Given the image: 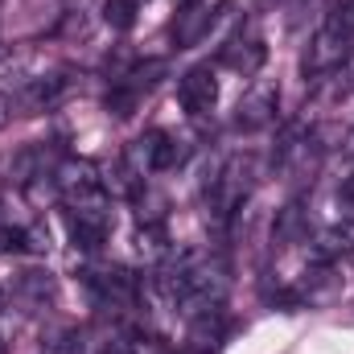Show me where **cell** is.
Wrapping results in <instances>:
<instances>
[{"label":"cell","instance_id":"6da1fadb","mask_svg":"<svg viewBox=\"0 0 354 354\" xmlns=\"http://www.w3.org/2000/svg\"><path fill=\"white\" fill-rule=\"evenodd\" d=\"M351 46H354V17H351V4H346V8H334V12L317 25V33L309 37L305 75H309L313 83L334 79V75L346 66V58L354 54Z\"/></svg>","mask_w":354,"mask_h":354},{"label":"cell","instance_id":"7a4b0ae2","mask_svg":"<svg viewBox=\"0 0 354 354\" xmlns=\"http://www.w3.org/2000/svg\"><path fill=\"white\" fill-rule=\"evenodd\" d=\"M0 91H4L12 115H37V111H50L54 103H62V95L71 91V79H66V71H41V75H17Z\"/></svg>","mask_w":354,"mask_h":354},{"label":"cell","instance_id":"3957f363","mask_svg":"<svg viewBox=\"0 0 354 354\" xmlns=\"http://www.w3.org/2000/svg\"><path fill=\"white\" fill-rule=\"evenodd\" d=\"M54 189H58V198H62V206L66 210H75V206H95V202H111L107 198V177L99 174V165L95 161H62L58 169H54Z\"/></svg>","mask_w":354,"mask_h":354},{"label":"cell","instance_id":"277c9868","mask_svg":"<svg viewBox=\"0 0 354 354\" xmlns=\"http://www.w3.org/2000/svg\"><path fill=\"white\" fill-rule=\"evenodd\" d=\"M124 157H128L140 174H165V169H177V165L189 157V149H185V140H177L174 132L153 128V132H145Z\"/></svg>","mask_w":354,"mask_h":354},{"label":"cell","instance_id":"5b68a950","mask_svg":"<svg viewBox=\"0 0 354 354\" xmlns=\"http://www.w3.org/2000/svg\"><path fill=\"white\" fill-rule=\"evenodd\" d=\"M87 284H91L95 305L107 309V313H128L140 301V280L128 268H99V272H91Z\"/></svg>","mask_w":354,"mask_h":354},{"label":"cell","instance_id":"8992f818","mask_svg":"<svg viewBox=\"0 0 354 354\" xmlns=\"http://www.w3.org/2000/svg\"><path fill=\"white\" fill-rule=\"evenodd\" d=\"M8 301L21 313H50L58 305V280L46 268H25L8 280Z\"/></svg>","mask_w":354,"mask_h":354},{"label":"cell","instance_id":"52a82bcc","mask_svg":"<svg viewBox=\"0 0 354 354\" xmlns=\"http://www.w3.org/2000/svg\"><path fill=\"white\" fill-rule=\"evenodd\" d=\"M66 227H71V239H75L83 252L103 248L107 235H111V202H95V206H75V210H66Z\"/></svg>","mask_w":354,"mask_h":354},{"label":"cell","instance_id":"ba28073f","mask_svg":"<svg viewBox=\"0 0 354 354\" xmlns=\"http://www.w3.org/2000/svg\"><path fill=\"white\" fill-rule=\"evenodd\" d=\"M342 288V276H338V264H326V260H313L297 276L292 284V305H330Z\"/></svg>","mask_w":354,"mask_h":354},{"label":"cell","instance_id":"9c48e42d","mask_svg":"<svg viewBox=\"0 0 354 354\" xmlns=\"http://www.w3.org/2000/svg\"><path fill=\"white\" fill-rule=\"evenodd\" d=\"M177 99H181V107H185L194 120L210 115L214 103H218V79H214V71H210V66H189V71L181 75Z\"/></svg>","mask_w":354,"mask_h":354},{"label":"cell","instance_id":"30bf717a","mask_svg":"<svg viewBox=\"0 0 354 354\" xmlns=\"http://www.w3.org/2000/svg\"><path fill=\"white\" fill-rule=\"evenodd\" d=\"M214 21H218V8H210L206 0H185V8L174 17V46L177 50H189V46H198L210 29H214Z\"/></svg>","mask_w":354,"mask_h":354},{"label":"cell","instance_id":"8fae6325","mask_svg":"<svg viewBox=\"0 0 354 354\" xmlns=\"http://www.w3.org/2000/svg\"><path fill=\"white\" fill-rule=\"evenodd\" d=\"M276 103H280V95H276L272 83L252 87L243 99H239V107H235V128H243V132H260V128H268V124L276 120Z\"/></svg>","mask_w":354,"mask_h":354},{"label":"cell","instance_id":"7c38bea8","mask_svg":"<svg viewBox=\"0 0 354 354\" xmlns=\"http://www.w3.org/2000/svg\"><path fill=\"white\" fill-rule=\"evenodd\" d=\"M62 161H54V153L46 149V145H25V149H17L12 157H8V181H17V185H29V181H37V177H54Z\"/></svg>","mask_w":354,"mask_h":354},{"label":"cell","instance_id":"4fadbf2b","mask_svg":"<svg viewBox=\"0 0 354 354\" xmlns=\"http://www.w3.org/2000/svg\"><path fill=\"white\" fill-rule=\"evenodd\" d=\"M218 58H223V66H231L235 75H243V79H252V75H256V71L264 66V58H268V46L260 41V37H252V33H248V37H235V41H227Z\"/></svg>","mask_w":354,"mask_h":354},{"label":"cell","instance_id":"5bb4252c","mask_svg":"<svg viewBox=\"0 0 354 354\" xmlns=\"http://www.w3.org/2000/svg\"><path fill=\"white\" fill-rule=\"evenodd\" d=\"M317 260H326V264H342V260H354V218H342V223H334V227H326L322 235H317Z\"/></svg>","mask_w":354,"mask_h":354},{"label":"cell","instance_id":"9a60e30c","mask_svg":"<svg viewBox=\"0 0 354 354\" xmlns=\"http://www.w3.org/2000/svg\"><path fill=\"white\" fill-rule=\"evenodd\" d=\"M272 239H276L280 248H297V243L309 239V214H305V202H301V198H292V202L276 214Z\"/></svg>","mask_w":354,"mask_h":354},{"label":"cell","instance_id":"2e32d148","mask_svg":"<svg viewBox=\"0 0 354 354\" xmlns=\"http://www.w3.org/2000/svg\"><path fill=\"white\" fill-rule=\"evenodd\" d=\"M136 252L145 256V260H153V264H161L174 248H169V231H165V223H140V231H136Z\"/></svg>","mask_w":354,"mask_h":354},{"label":"cell","instance_id":"e0dca14e","mask_svg":"<svg viewBox=\"0 0 354 354\" xmlns=\"http://www.w3.org/2000/svg\"><path fill=\"white\" fill-rule=\"evenodd\" d=\"M46 354H87V338L75 326H58L46 334Z\"/></svg>","mask_w":354,"mask_h":354},{"label":"cell","instance_id":"ac0fdd59","mask_svg":"<svg viewBox=\"0 0 354 354\" xmlns=\"http://www.w3.org/2000/svg\"><path fill=\"white\" fill-rule=\"evenodd\" d=\"M12 252H33V256H46L50 252V231L41 223H29V227H12Z\"/></svg>","mask_w":354,"mask_h":354},{"label":"cell","instance_id":"d6986e66","mask_svg":"<svg viewBox=\"0 0 354 354\" xmlns=\"http://www.w3.org/2000/svg\"><path fill=\"white\" fill-rule=\"evenodd\" d=\"M136 8H140V0H103V21H107L111 29L128 33V29L136 25Z\"/></svg>","mask_w":354,"mask_h":354},{"label":"cell","instance_id":"ffe728a7","mask_svg":"<svg viewBox=\"0 0 354 354\" xmlns=\"http://www.w3.org/2000/svg\"><path fill=\"white\" fill-rule=\"evenodd\" d=\"M103 103H107V111H111V115H120V120H128V115L136 111V103H140V95H136V91L128 87V83H111V91H107V99H103Z\"/></svg>","mask_w":354,"mask_h":354},{"label":"cell","instance_id":"44dd1931","mask_svg":"<svg viewBox=\"0 0 354 354\" xmlns=\"http://www.w3.org/2000/svg\"><path fill=\"white\" fill-rule=\"evenodd\" d=\"M338 202H342V218H354V174L342 177V185H338Z\"/></svg>","mask_w":354,"mask_h":354},{"label":"cell","instance_id":"7402d4cb","mask_svg":"<svg viewBox=\"0 0 354 354\" xmlns=\"http://www.w3.org/2000/svg\"><path fill=\"white\" fill-rule=\"evenodd\" d=\"M12 338H17V326H8V322H4V313H0V354L12 351Z\"/></svg>","mask_w":354,"mask_h":354},{"label":"cell","instance_id":"603a6c76","mask_svg":"<svg viewBox=\"0 0 354 354\" xmlns=\"http://www.w3.org/2000/svg\"><path fill=\"white\" fill-rule=\"evenodd\" d=\"M342 87L354 91V54L346 58V66H342Z\"/></svg>","mask_w":354,"mask_h":354},{"label":"cell","instance_id":"cb8c5ba5","mask_svg":"<svg viewBox=\"0 0 354 354\" xmlns=\"http://www.w3.org/2000/svg\"><path fill=\"white\" fill-rule=\"evenodd\" d=\"M12 248H17V243H12V231H8V227H0V256H8Z\"/></svg>","mask_w":354,"mask_h":354},{"label":"cell","instance_id":"d4e9b609","mask_svg":"<svg viewBox=\"0 0 354 354\" xmlns=\"http://www.w3.org/2000/svg\"><path fill=\"white\" fill-rule=\"evenodd\" d=\"M12 120V107H8V99H4V91H0V128Z\"/></svg>","mask_w":354,"mask_h":354},{"label":"cell","instance_id":"484cf974","mask_svg":"<svg viewBox=\"0 0 354 354\" xmlns=\"http://www.w3.org/2000/svg\"><path fill=\"white\" fill-rule=\"evenodd\" d=\"M4 62H8V50H4V41H0V66H4Z\"/></svg>","mask_w":354,"mask_h":354},{"label":"cell","instance_id":"4316f807","mask_svg":"<svg viewBox=\"0 0 354 354\" xmlns=\"http://www.w3.org/2000/svg\"><path fill=\"white\" fill-rule=\"evenodd\" d=\"M0 309H4V288H0Z\"/></svg>","mask_w":354,"mask_h":354}]
</instances>
